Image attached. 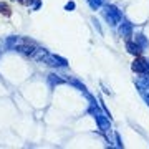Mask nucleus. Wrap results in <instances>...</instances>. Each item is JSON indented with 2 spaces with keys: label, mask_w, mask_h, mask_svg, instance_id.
Masks as SVG:
<instances>
[{
  "label": "nucleus",
  "mask_w": 149,
  "mask_h": 149,
  "mask_svg": "<svg viewBox=\"0 0 149 149\" xmlns=\"http://www.w3.org/2000/svg\"><path fill=\"white\" fill-rule=\"evenodd\" d=\"M131 68H133L136 73L148 74L149 73V58H136L133 61V66H131Z\"/></svg>",
  "instance_id": "obj_3"
},
{
  "label": "nucleus",
  "mask_w": 149,
  "mask_h": 149,
  "mask_svg": "<svg viewBox=\"0 0 149 149\" xmlns=\"http://www.w3.org/2000/svg\"><path fill=\"white\" fill-rule=\"evenodd\" d=\"M90 113L95 116L96 123H98V126H100V129H101L103 133H106V131H109V119H108L104 114H101V111L98 109V104L96 103H91L90 106Z\"/></svg>",
  "instance_id": "obj_1"
},
{
  "label": "nucleus",
  "mask_w": 149,
  "mask_h": 149,
  "mask_svg": "<svg viewBox=\"0 0 149 149\" xmlns=\"http://www.w3.org/2000/svg\"><path fill=\"white\" fill-rule=\"evenodd\" d=\"M15 50H17V52H20V53H23V55H27V56H33V55L37 53V48H35V45H32V43H28V42L22 43V45H18V43H17Z\"/></svg>",
  "instance_id": "obj_5"
},
{
  "label": "nucleus",
  "mask_w": 149,
  "mask_h": 149,
  "mask_svg": "<svg viewBox=\"0 0 149 149\" xmlns=\"http://www.w3.org/2000/svg\"><path fill=\"white\" fill-rule=\"evenodd\" d=\"M119 35L124 38H129L133 35V25L129 23V22H123L121 27H119Z\"/></svg>",
  "instance_id": "obj_6"
},
{
  "label": "nucleus",
  "mask_w": 149,
  "mask_h": 149,
  "mask_svg": "<svg viewBox=\"0 0 149 149\" xmlns=\"http://www.w3.org/2000/svg\"><path fill=\"white\" fill-rule=\"evenodd\" d=\"M18 2L23 3V5H30V2H32V0H18Z\"/></svg>",
  "instance_id": "obj_14"
},
{
  "label": "nucleus",
  "mask_w": 149,
  "mask_h": 149,
  "mask_svg": "<svg viewBox=\"0 0 149 149\" xmlns=\"http://www.w3.org/2000/svg\"><path fill=\"white\" fill-rule=\"evenodd\" d=\"M74 2H68L66 5H65V10H68V12H71V10H74Z\"/></svg>",
  "instance_id": "obj_13"
},
{
  "label": "nucleus",
  "mask_w": 149,
  "mask_h": 149,
  "mask_svg": "<svg viewBox=\"0 0 149 149\" xmlns=\"http://www.w3.org/2000/svg\"><path fill=\"white\" fill-rule=\"evenodd\" d=\"M30 5H32V10H38V8L42 7V2H40V0H32Z\"/></svg>",
  "instance_id": "obj_12"
},
{
  "label": "nucleus",
  "mask_w": 149,
  "mask_h": 149,
  "mask_svg": "<svg viewBox=\"0 0 149 149\" xmlns=\"http://www.w3.org/2000/svg\"><path fill=\"white\" fill-rule=\"evenodd\" d=\"M0 13H3V15H10L12 10H10V7L7 5V3H3V2H0Z\"/></svg>",
  "instance_id": "obj_10"
},
{
  "label": "nucleus",
  "mask_w": 149,
  "mask_h": 149,
  "mask_svg": "<svg viewBox=\"0 0 149 149\" xmlns=\"http://www.w3.org/2000/svg\"><path fill=\"white\" fill-rule=\"evenodd\" d=\"M48 81L52 83V85H63L65 81L61 78H58L56 74H48Z\"/></svg>",
  "instance_id": "obj_9"
},
{
  "label": "nucleus",
  "mask_w": 149,
  "mask_h": 149,
  "mask_svg": "<svg viewBox=\"0 0 149 149\" xmlns=\"http://www.w3.org/2000/svg\"><path fill=\"white\" fill-rule=\"evenodd\" d=\"M42 61L43 63H47V65H50V66H66V65H68L65 58L56 56V55H50V53L45 55V58H43Z\"/></svg>",
  "instance_id": "obj_4"
},
{
  "label": "nucleus",
  "mask_w": 149,
  "mask_h": 149,
  "mask_svg": "<svg viewBox=\"0 0 149 149\" xmlns=\"http://www.w3.org/2000/svg\"><path fill=\"white\" fill-rule=\"evenodd\" d=\"M126 50H128L131 55H136V56H138V55L143 52V48L139 47L136 42H128V43H126Z\"/></svg>",
  "instance_id": "obj_7"
},
{
  "label": "nucleus",
  "mask_w": 149,
  "mask_h": 149,
  "mask_svg": "<svg viewBox=\"0 0 149 149\" xmlns=\"http://www.w3.org/2000/svg\"><path fill=\"white\" fill-rule=\"evenodd\" d=\"M136 43H138L141 48H146L149 45V42L146 40V37H144L143 33H139V35H136Z\"/></svg>",
  "instance_id": "obj_8"
},
{
  "label": "nucleus",
  "mask_w": 149,
  "mask_h": 149,
  "mask_svg": "<svg viewBox=\"0 0 149 149\" xmlns=\"http://www.w3.org/2000/svg\"><path fill=\"white\" fill-rule=\"evenodd\" d=\"M104 18H106V22L109 23V25H118L119 22H121V18H123V15H121V12H119V8L118 7H114V5H108L106 8H104Z\"/></svg>",
  "instance_id": "obj_2"
},
{
  "label": "nucleus",
  "mask_w": 149,
  "mask_h": 149,
  "mask_svg": "<svg viewBox=\"0 0 149 149\" xmlns=\"http://www.w3.org/2000/svg\"><path fill=\"white\" fill-rule=\"evenodd\" d=\"M88 2V5L93 8V10H98L100 7H101V0H86Z\"/></svg>",
  "instance_id": "obj_11"
}]
</instances>
